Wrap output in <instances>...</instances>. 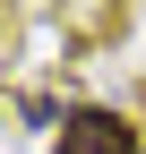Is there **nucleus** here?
I'll return each mask as SVG.
<instances>
[{
    "label": "nucleus",
    "mask_w": 146,
    "mask_h": 154,
    "mask_svg": "<svg viewBox=\"0 0 146 154\" xmlns=\"http://www.w3.org/2000/svg\"><path fill=\"white\" fill-rule=\"evenodd\" d=\"M60 154H138V128L120 120V111H103V103H78V111H60Z\"/></svg>",
    "instance_id": "f257e3e1"
}]
</instances>
